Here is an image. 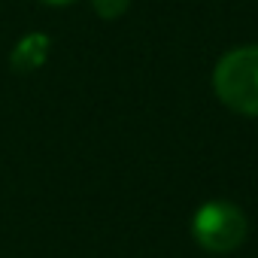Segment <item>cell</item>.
Returning <instances> with one entry per match:
<instances>
[{"label": "cell", "instance_id": "6da1fadb", "mask_svg": "<svg viewBox=\"0 0 258 258\" xmlns=\"http://www.w3.org/2000/svg\"><path fill=\"white\" fill-rule=\"evenodd\" d=\"M213 88L228 109L240 115H258V46L231 49L216 64Z\"/></svg>", "mask_w": 258, "mask_h": 258}, {"label": "cell", "instance_id": "7a4b0ae2", "mask_svg": "<svg viewBox=\"0 0 258 258\" xmlns=\"http://www.w3.org/2000/svg\"><path fill=\"white\" fill-rule=\"evenodd\" d=\"M191 234H195L198 246L207 249V252H234L246 240L249 225H246L243 210H237L234 204L210 201L195 213Z\"/></svg>", "mask_w": 258, "mask_h": 258}, {"label": "cell", "instance_id": "3957f363", "mask_svg": "<svg viewBox=\"0 0 258 258\" xmlns=\"http://www.w3.org/2000/svg\"><path fill=\"white\" fill-rule=\"evenodd\" d=\"M94 10L100 16H106V19H115L118 13L127 10V0H94Z\"/></svg>", "mask_w": 258, "mask_h": 258}, {"label": "cell", "instance_id": "277c9868", "mask_svg": "<svg viewBox=\"0 0 258 258\" xmlns=\"http://www.w3.org/2000/svg\"><path fill=\"white\" fill-rule=\"evenodd\" d=\"M40 4H46V7H67V4H73V0H40Z\"/></svg>", "mask_w": 258, "mask_h": 258}]
</instances>
